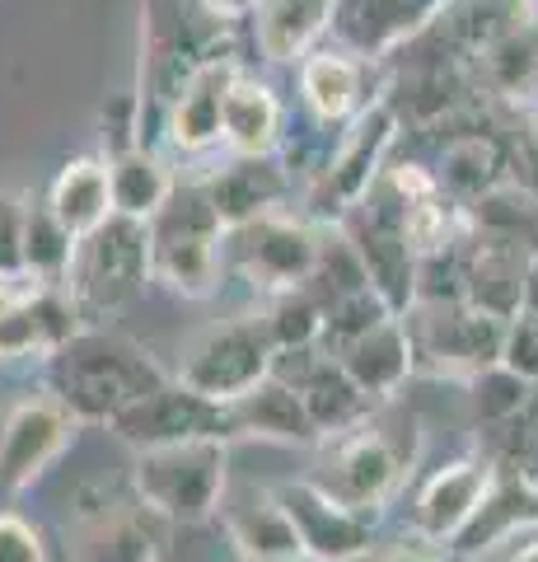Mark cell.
<instances>
[{
	"label": "cell",
	"instance_id": "cell-22",
	"mask_svg": "<svg viewBox=\"0 0 538 562\" xmlns=\"http://www.w3.org/2000/svg\"><path fill=\"white\" fill-rule=\"evenodd\" d=\"M230 436H257V441H276V446H319L323 431L309 403L300 398L290 380L267 375L253 394H244L239 403H230Z\"/></svg>",
	"mask_w": 538,
	"mask_h": 562
},
{
	"label": "cell",
	"instance_id": "cell-26",
	"mask_svg": "<svg viewBox=\"0 0 538 562\" xmlns=\"http://www.w3.org/2000/svg\"><path fill=\"white\" fill-rule=\"evenodd\" d=\"M440 5L445 0H352L346 14L337 10V33L360 57H379L412 43L440 14Z\"/></svg>",
	"mask_w": 538,
	"mask_h": 562
},
{
	"label": "cell",
	"instance_id": "cell-36",
	"mask_svg": "<svg viewBox=\"0 0 538 562\" xmlns=\"http://www.w3.org/2000/svg\"><path fill=\"white\" fill-rule=\"evenodd\" d=\"M206 14L211 20H225V24H234V20H249V14H257V5L263 0H202Z\"/></svg>",
	"mask_w": 538,
	"mask_h": 562
},
{
	"label": "cell",
	"instance_id": "cell-24",
	"mask_svg": "<svg viewBox=\"0 0 538 562\" xmlns=\"http://www.w3.org/2000/svg\"><path fill=\"white\" fill-rule=\"evenodd\" d=\"M342 0H263L253 14V38L257 52L272 66L305 61L319 47V38L337 24Z\"/></svg>",
	"mask_w": 538,
	"mask_h": 562
},
{
	"label": "cell",
	"instance_id": "cell-11",
	"mask_svg": "<svg viewBox=\"0 0 538 562\" xmlns=\"http://www.w3.org/2000/svg\"><path fill=\"white\" fill-rule=\"evenodd\" d=\"M80 427L84 422L51 390L10 403L5 417H0V492H24L38 483L76 446Z\"/></svg>",
	"mask_w": 538,
	"mask_h": 562
},
{
	"label": "cell",
	"instance_id": "cell-37",
	"mask_svg": "<svg viewBox=\"0 0 538 562\" xmlns=\"http://www.w3.org/2000/svg\"><path fill=\"white\" fill-rule=\"evenodd\" d=\"M525 422H529V431L538 436V380L529 384V398H525Z\"/></svg>",
	"mask_w": 538,
	"mask_h": 562
},
{
	"label": "cell",
	"instance_id": "cell-35",
	"mask_svg": "<svg viewBox=\"0 0 538 562\" xmlns=\"http://www.w3.org/2000/svg\"><path fill=\"white\" fill-rule=\"evenodd\" d=\"M356 562H478V558L463 549H449V543H426L416 535H403L398 543H375V549Z\"/></svg>",
	"mask_w": 538,
	"mask_h": 562
},
{
	"label": "cell",
	"instance_id": "cell-2",
	"mask_svg": "<svg viewBox=\"0 0 538 562\" xmlns=\"http://www.w3.org/2000/svg\"><path fill=\"white\" fill-rule=\"evenodd\" d=\"M169 375L136 342L103 333V324L80 328L57 357L47 361V390L57 394L80 422L108 427L136 398L160 390Z\"/></svg>",
	"mask_w": 538,
	"mask_h": 562
},
{
	"label": "cell",
	"instance_id": "cell-8",
	"mask_svg": "<svg viewBox=\"0 0 538 562\" xmlns=\"http://www.w3.org/2000/svg\"><path fill=\"white\" fill-rule=\"evenodd\" d=\"M403 324L412 333L416 375L468 384L478 371L501 361V342H506L511 319H496V314L468 301H412Z\"/></svg>",
	"mask_w": 538,
	"mask_h": 562
},
{
	"label": "cell",
	"instance_id": "cell-14",
	"mask_svg": "<svg viewBox=\"0 0 538 562\" xmlns=\"http://www.w3.org/2000/svg\"><path fill=\"white\" fill-rule=\"evenodd\" d=\"M276 492H282L290 525L300 535V553L309 562H356L379 543V520L352 512L337 497H328L309 473H300L290 483H276Z\"/></svg>",
	"mask_w": 538,
	"mask_h": 562
},
{
	"label": "cell",
	"instance_id": "cell-28",
	"mask_svg": "<svg viewBox=\"0 0 538 562\" xmlns=\"http://www.w3.org/2000/svg\"><path fill=\"white\" fill-rule=\"evenodd\" d=\"M108 165H113V202L123 216L154 221L169 206L173 192H179V179H173V169L164 165V155L150 150L146 140L108 155Z\"/></svg>",
	"mask_w": 538,
	"mask_h": 562
},
{
	"label": "cell",
	"instance_id": "cell-12",
	"mask_svg": "<svg viewBox=\"0 0 538 562\" xmlns=\"http://www.w3.org/2000/svg\"><path fill=\"white\" fill-rule=\"evenodd\" d=\"M84 324V314L76 305V295L61 281H24L20 295L10 301V310L0 314V371L14 366H47L57 351L76 338Z\"/></svg>",
	"mask_w": 538,
	"mask_h": 562
},
{
	"label": "cell",
	"instance_id": "cell-39",
	"mask_svg": "<svg viewBox=\"0 0 538 562\" xmlns=\"http://www.w3.org/2000/svg\"><path fill=\"white\" fill-rule=\"evenodd\" d=\"M239 562H309L305 553H282V558H239Z\"/></svg>",
	"mask_w": 538,
	"mask_h": 562
},
{
	"label": "cell",
	"instance_id": "cell-4",
	"mask_svg": "<svg viewBox=\"0 0 538 562\" xmlns=\"http://www.w3.org/2000/svg\"><path fill=\"white\" fill-rule=\"evenodd\" d=\"M225 221L202 183H179L169 206L150 221V272L183 301H211L225 286Z\"/></svg>",
	"mask_w": 538,
	"mask_h": 562
},
{
	"label": "cell",
	"instance_id": "cell-38",
	"mask_svg": "<svg viewBox=\"0 0 538 562\" xmlns=\"http://www.w3.org/2000/svg\"><path fill=\"white\" fill-rule=\"evenodd\" d=\"M525 305L538 310V254H534V262H529V295H525Z\"/></svg>",
	"mask_w": 538,
	"mask_h": 562
},
{
	"label": "cell",
	"instance_id": "cell-18",
	"mask_svg": "<svg viewBox=\"0 0 538 562\" xmlns=\"http://www.w3.org/2000/svg\"><path fill=\"white\" fill-rule=\"evenodd\" d=\"M202 192L211 198L225 231L249 225L267 211H282L290 202V173L276 165V155H230L225 165L202 173Z\"/></svg>",
	"mask_w": 538,
	"mask_h": 562
},
{
	"label": "cell",
	"instance_id": "cell-15",
	"mask_svg": "<svg viewBox=\"0 0 538 562\" xmlns=\"http://www.w3.org/2000/svg\"><path fill=\"white\" fill-rule=\"evenodd\" d=\"M108 431L131 450H154V446L187 441V436H230V413L206 403L187 384L164 380L160 390L136 398L123 417H113Z\"/></svg>",
	"mask_w": 538,
	"mask_h": 562
},
{
	"label": "cell",
	"instance_id": "cell-27",
	"mask_svg": "<svg viewBox=\"0 0 538 562\" xmlns=\"http://www.w3.org/2000/svg\"><path fill=\"white\" fill-rule=\"evenodd\" d=\"M286 140V109L263 80L239 70L225 94V150L230 155H276Z\"/></svg>",
	"mask_w": 538,
	"mask_h": 562
},
{
	"label": "cell",
	"instance_id": "cell-3",
	"mask_svg": "<svg viewBox=\"0 0 538 562\" xmlns=\"http://www.w3.org/2000/svg\"><path fill=\"white\" fill-rule=\"evenodd\" d=\"M131 492L169 525H206L230 492V436H187L173 446L136 450Z\"/></svg>",
	"mask_w": 538,
	"mask_h": 562
},
{
	"label": "cell",
	"instance_id": "cell-33",
	"mask_svg": "<svg viewBox=\"0 0 538 562\" xmlns=\"http://www.w3.org/2000/svg\"><path fill=\"white\" fill-rule=\"evenodd\" d=\"M24 211L20 192H0V277H24Z\"/></svg>",
	"mask_w": 538,
	"mask_h": 562
},
{
	"label": "cell",
	"instance_id": "cell-5",
	"mask_svg": "<svg viewBox=\"0 0 538 562\" xmlns=\"http://www.w3.org/2000/svg\"><path fill=\"white\" fill-rule=\"evenodd\" d=\"M154 281L150 272V221L117 216L99 225L94 235L76 244L71 272H66V291L76 295L84 324H108L123 314L131 301H141L146 286Z\"/></svg>",
	"mask_w": 538,
	"mask_h": 562
},
{
	"label": "cell",
	"instance_id": "cell-7",
	"mask_svg": "<svg viewBox=\"0 0 538 562\" xmlns=\"http://www.w3.org/2000/svg\"><path fill=\"white\" fill-rule=\"evenodd\" d=\"M276 347L272 328H267V314L263 310H244V314H230L202 333V338L183 351L179 361V384H187L193 394H202L206 403L216 408H230L244 394H253L272 371H276Z\"/></svg>",
	"mask_w": 538,
	"mask_h": 562
},
{
	"label": "cell",
	"instance_id": "cell-10",
	"mask_svg": "<svg viewBox=\"0 0 538 562\" xmlns=\"http://www.w3.org/2000/svg\"><path fill=\"white\" fill-rule=\"evenodd\" d=\"M492 492H496V464L482 450L436 464L408 497V535L459 549Z\"/></svg>",
	"mask_w": 538,
	"mask_h": 562
},
{
	"label": "cell",
	"instance_id": "cell-29",
	"mask_svg": "<svg viewBox=\"0 0 538 562\" xmlns=\"http://www.w3.org/2000/svg\"><path fill=\"white\" fill-rule=\"evenodd\" d=\"M436 179L455 202L473 206L478 198H488L492 188L506 183V150L488 132H463L440 150Z\"/></svg>",
	"mask_w": 538,
	"mask_h": 562
},
{
	"label": "cell",
	"instance_id": "cell-30",
	"mask_svg": "<svg viewBox=\"0 0 538 562\" xmlns=\"http://www.w3.org/2000/svg\"><path fill=\"white\" fill-rule=\"evenodd\" d=\"M76 235L51 216L47 202H33L24 211V277L33 281H61L66 286V272H71V258H76Z\"/></svg>",
	"mask_w": 538,
	"mask_h": 562
},
{
	"label": "cell",
	"instance_id": "cell-32",
	"mask_svg": "<svg viewBox=\"0 0 538 562\" xmlns=\"http://www.w3.org/2000/svg\"><path fill=\"white\" fill-rule=\"evenodd\" d=\"M501 366H511V371L525 375L529 384L538 380V310L534 305L511 314L506 342H501Z\"/></svg>",
	"mask_w": 538,
	"mask_h": 562
},
{
	"label": "cell",
	"instance_id": "cell-1",
	"mask_svg": "<svg viewBox=\"0 0 538 562\" xmlns=\"http://www.w3.org/2000/svg\"><path fill=\"white\" fill-rule=\"evenodd\" d=\"M412 469H416L412 422L408 427H389L375 408L366 422H356V427L323 436L309 479H314L328 497L352 506V512L385 520L389 506L403 497V487L412 483Z\"/></svg>",
	"mask_w": 538,
	"mask_h": 562
},
{
	"label": "cell",
	"instance_id": "cell-6",
	"mask_svg": "<svg viewBox=\"0 0 538 562\" xmlns=\"http://www.w3.org/2000/svg\"><path fill=\"white\" fill-rule=\"evenodd\" d=\"M323 231L314 216H300V211H267L249 225H234L225 235V272L239 277L257 301H272V295L300 291L309 286L319 258H323Z\"/></svg>",
	"mask_w": 538,
	"mask_h": 562
},
{
	"label": "cell",
	"instance_id": "cell-31",
	"mask_svg": "<svg viewBox=\"0 0 538 562\" xmlns=\"http://www.w3.org/2000/svg\"><path fill=\"white\" fill-rule=\"evenodd\" d=\"M463 390H468V398H473L478 427H496V422H511V417L525 413L529 380L496 361V366H488V371H478L473 380L463 384Z\"/></svg>",
	"mask_w": 538,
	"mask_h": 562
},
{
	"label": "cell",
	"instance_id": "cell-9",
	"mask_svg": "<svg viewBox=\"0 0 538 562\" xmlns=\"http://www.w3.org/2000/svg\"><path fill=\"white\" fill-rule=\"evenodd\" d=\"M393 140H398V109L389 99H375L370 109L352 122V132L342 136V146L328 155V165L314 173L309 216L319 225H337L346 211L375 188L379 173H385Z\"/></svg>",
	"mask_w": 538,
	"mask_h": 562
},
{
	"label": "cell",
	"instance_id": "cell-21",
	"mask_svg": "<svg viewBox=\"0 0 538 562\" xmlns=\"http://www.w3.org/2000/svg\"><path fill=\"white\" fill-rule=\"evenodd\" d=\"M333 357L346 366V375H352L379 408L403 394V384L416 375V351H412V333L403 324V314L379 319L375 328L360 333V338L337 347Z\"/></svg>",
	"mask_w": 538,
	"mask_h": 562
},
{
	"label": "cell",
	"instance_id": "cell-17",
	"mask_svg": "<svg viewBox=\"0 0 538 562\" xmlns=\"http://www.w3.org/2000/svg\"><path fill=\"white\" fill-rule=\"evenodd\" d=\"M239 76L230 57L197 66L183 80V90L164 103V140L183 160H202L216 146H225V94Z\"/></svg>",
	"mask_w": 538,
	"mask_h": 562
},
{
	"label": "cell",
	"instance_id": "cell-25",
	"mask_svg": "<svg viewBox=\"0 0 538 562\" xmlns=\"http://www.w3.org/2000/svg\"><path fill=\"white\" fill-rule=\"evenodd\" d=\"M47 206L76 239L94 235L99 225H108L117 216L108 155H76V160H66L47 188Z\"/></svg>",
	"mask_w": 538,
	"mask_h": 562
},
{
	"label": "cell",
	"instance_id": "cell-34",
	"mask_svg": "<svg viewBox=\"0 0 538 562\" xmlns=\"http://www.w3.org/2000/svg\"><path fill=\"white\" fill-rule=\"evenodd\" d=\"M0 562H51L43 530L20 512H0Z\"/></svg>",
	"mask_w": 538,
	"mask_h": 562
},
{
	"label": "cell",
	"instance_id": "cell-13",
	"mask_svg": "<svg viewBox=\"0 0 538 562\" xmlns=\"http://www.w3.org/2000/svg\"><path fill=\"white\" fill-rule=\"evenodd\" d=\"M169 530L173 525L131 492L127 502H99L66 525V553L71 562H160Z\"/></svg>",
	"mask_w": 538,
	"mask_h": 562
},
{
	"label": "cell",
	"instance_id": "cell-23",
	"mask_svg": "<svg viewBox=\"0 0 538 562\" xmlns=\"http://www.w3.org/2000/svg\"><path fill=\"white\" fill-rule=\"evenodd\" d=\"M300 99H305L309 117L323 122V127L356 122L370 109L366 103V66H360L352 52L314 47L300 61Z\"/></svg>",
	"mask_w": 538,
	"mask_h": 562
},
{
	"label": "cell",
	"instance_id": "cell-20",
	"mask_svg": "<svg viewBox=\"0 0 538 562\" xmlns=\"http://www.w3.org/2000/svg\"><path fill=\"white\" fill-rule=\"evenodd\" d=\"M529 262H534L529 249L473 231L463 249V301L496 314V319H511V314L525 310Z\"/></svg>",
	"mask_w": 538,
	"mask_h": 562
},
{
	"label": "cell",
	"instance_id": "cell-16",
	"mask_svg": "<svg viewBox=\"0 0 538 562\" xmlns=\"http://www.w3.org/2000/svg\"><path fill=\"white\" fill-rule=\"evenodd\" d=\"M276 375L300 390V398L309 403V413H314L323 436H337L346 427H356V422H366L379 408V403L346 375V366L323 342L282 351V357H276Z\"/></svg>",
	"mask_w": 538,
	"mask_h": 562
},
{
	"label": "cell",
	"instance_id": "cell-19",
	"mask_svg": "<svg viewBox=\"0 0 538 562\" xmlns=\"http://www.w3.org/2000/svg\"><path fill=\"white\" fill-rule=\"evenodd\" d=\"M220 530L234 543V558H282L300 553V535L276 487L263 483H230L220 502Z\"/></svg>",
	"mask_w": 538,
	"mask_h": 562
}]
</instances>
